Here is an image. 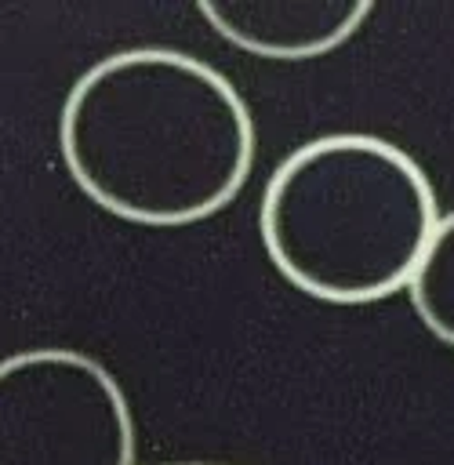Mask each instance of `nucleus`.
Returning <instances> with one entry per match:
<instances>
[{
	"instance_id": "6",
	"label": "nucleus",
	"mask_w": 454,
	"mask_h": 465,
	"mask_svg": "<svg viewBox=\"0 0 454 465\" xmlns=\"http://www.w3.org/2000/svg\"><path fill=\"white\" fill-rule=\"evenodd\" d=\"M171 465H211V461H171Z\"/></svg>"
},
{
	"instance_id": "5",
	"label": "nucleus",
	"mask_w": 454,
	"mask_h": 465,
	"mask_svg": "<svg viewBox=\"0 0 454 465\" xmlns=\"http://www.w3.org/2000/svg\"><path fill=\"white\" fill-rule=\"evenodd\" d=\"M407 294L418 320L454 349V211L439 218Z\"/></svg>"
},
{
	"instance_id": "3",
	"label": "nucleus",
	"mask_w": 454,
	"mask_h": 465,
	"mask_svg": "<svg viewBox=\"0 0 454 465\" xmlns=\"http://www.w3.org/2000/svg\"><path fill=\"white\" fill-rule=\"evenodd\" d=\"M127 392L80 349H22L0 363V465H134Z\"/></svg>"
},
{
	"instance_id": "1",
	"label": "nucleus",
	"mask_w": 454,
	"mask_h": 465,
	"mask_svg": "<svg viewBox=\"0 0 454 465\" xmlns=\"http://www.w3.org/2000/svg\"><path fill=\"white\" fill-rule=\"evenodd\" d=\"M58 149L73 185L134 225H192L236 200L254 116L225 73L174 47H123L65 91Z\"/></svg>"
},
{
	"instance_id": "2",
	"label": "nucleus",
	"mask_w": 454,
	"mask_h": 465,
	"mask_svg": "<svg viewBox=\"0 0 454 465\" xmlns=\"http://www.w3.org/2000/svg\"><path fill=\"white\" fill-rule=\"evenodd\" d=\"M439 218L425 167L403 145L360 131L320 134L287 153L258 203L276 272L331 305L407 291Z\"/></svg>"
},
{
	"instance_id": "4",
	"label": "nucleus",
	"mask_w": 454,
	"mask_h": 465,
	"mask_svg": "<svg viewBox=\"0 0 454 465\" xmlns=\"http://www.w3.org/2000/svg\"><path fill=\"white\" fill-rule=\"evenodd\" d=\"M203 22L232 47L272 58L301 62L341 47L363 29L367 0H203Z\"/></svg>"
}]
</instances>
